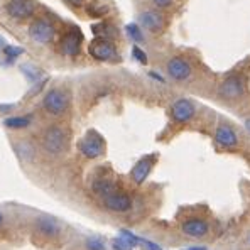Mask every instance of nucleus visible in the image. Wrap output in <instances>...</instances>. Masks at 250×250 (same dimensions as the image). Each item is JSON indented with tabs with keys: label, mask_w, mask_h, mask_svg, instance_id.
<instances>
[{
	"label": "nucleus",
	"mask_w": 250,
	"mask_h": 250,
	"mask_svg": "<svg viewBox=\"0 0 250 250\" xmlns=\"http://www.w3.org/2000/svg\"><path fill=\"white\" fill-rule=\"evenodd\" d=\"M172 2H174V0H152L154 5L159 7V9H166V7L172 5Z\"/></svg>",
	"instance_id": "obj_26"
},
{
	"label": "nucleus",
	"mask_w": 250,
	"mask_h": 250,
	"mask_svg": "<svg viewBox=\"0 0 250 250\" xmlns=\"http://www.w3.org/2000/svg\"><path fill=\"white\" fill-rule=\"evenodd\" d=\"M181 231L189 238H203L209 231V223L203 218H188L181 223Z\"/></svg>",
	"instance_id": "obj_13"
},
{
	"label": "nucleus",
	"mask_w": 250,
	"mask_h": 250,
	"mask_svg": "<svg viewBox=\"0 0 250 250\" xmlns=\"http://www.w3.org/2000/svg\"><path fill=\"white\" fill-rule=\"evenodd\" d=\"M69 106V97L66 91L62 90H49L44 95L42 100V108L46 113L53 117H60L68 110Z\"/></svg>",
	"instance_id": "obj_2"
},
{
	"label": "nucleus",
	"mask_w": 250,
	"mask_h": 250,
	"mask_svg": "<svg viewBox=\"0 0 250 250\" xmlns=\"http://www.w3.org/2000/svg\"><path fill=\"white\" fill-rule=\"evenodd\" d=\"M245 125H247V128H249V130H250V119L247 120V122H245Z\"/></svg>",
	"instance_id": "obj_31"
},
{
	"label": "nucleus",
	"mask_w": 250,
	"mask_h": 250,
	"mask_svg": "<svg viewBox=\"0 0 250 250\" xmlns=\"http://www.w3.org/2000/svg\"><path fill=\"white\" fill-rule=\"evenodd\" d=\"M22 71L29 76V80H31V82H38V78L41 76L39 68H36V66H32V64H24V66H22Z\"/></svg>",
	"instance_id": "obj_23"
},
{
	"label": "nucleus",
	"mask_w": 250,
	"mask_h": 250,
	"mask_svg": "<svg viewBox=\"0 0 250 250\" xmlns=\"http://www.w3.org/2000/svg\"><path fill=\"white\" fill-rule=\"evenodd\" d=\"M166 71L172 80H176V82H186V80H189L191 75H193V66H191V62L185 60V58L174 56L167 61Z\"/></svg>",
	"instance_id": "obj_7"
},
{
	"label": "nucleus",
	"mask_w": 250,
	"mask_h": 250,
	"mask_svg": "<svg viewBox=\"0 0 250 250\" xmlns=\"http://www.w3.org/2000/svg\"><path fill=\"white\" fill-rule=\"evenodd\" d=\"M245 91H247L245 80L238 75H231L229 78H225L218 88V95L223 100H229V102L240 100L245 95Z\"/></svg>",
	"instance_id": "obj_4"
},
{
	"label": "nucleus",
	"mask_w": 250,
	"mask_h": 250,
	"mask_svg": "<svg viewBox=\"0 0 250 250\" xmlns=\"http://www.w3.org/2000/svg\"><path fill=\"white\" fill-rule=\"evenodd\" d=\"M34 229L36 235L47 238V240H53V238H58L61 235V225L51 216H39L34 222Z\"/></svg>",
	"instance_id": "obj_11"
},
{
	"label": "nucleus",
	"mask_w": 250,
	"mask_h": 250,
	"mask_svg": "<svg viewBox=\"0 0 250 250\" xmlns=\"http://www.w3.org/2000/svg\"><path fill=\"white\" fill-rule=\"evenodd\" d=\"M141 24H142V27H146L149 32L157 34V32H161L164 29L166 21H164L163 14L157 12V10H144V12L141 14Z\"/></svg>",
	"instance_id": "obj_15"
},
{
	"label": "nucleus",
	"mask_w": 250,
	"mask_h": 250,
	"mask_svg": "<svg viewBox=\"0 0 250 250\" xmlns=\"http://www.w3.org/2000/svg\"><path fill=\"white\" fill-rule=\"evenodd\" d=\"M247 242H249V245H250V235H249V238H247Z\"/></svg>",
	"instance_id": "obj_32"
},
{
	"label": "nucleus",
	"mask_w": 250,
	"mask_h": 250,
	"mask_svg": "<svg viewBox=\"0 0 250 250\" xmlns=\"http://www.w3.org/2000/svg\"><path fill=\"white\" fill-rule=\"evenodd\" d=\"M90 54L98 61H115L119 58L117 47L108 39H97L90 44Z\"/></svg>",
	"instance_id": "obj_8"
},
{
	"label": "nucleus",
	"mask_w": 250,
	"mask_h": 250,
	"mask_svg": "<svg viewBox=\"0 0 250 250\" xmlns=\"http://www.w3.org/2000/svg\"><path fill=\"white\" fill-rule=\"evenodd\" d=\"M14 150H16L17 157H19L22 163H34L36 154H38L34 144H32L31 141H25V139L17 141L16 144H14Z\"/></svg>",
	"instance_id": "obj_17"
},
{
	"label": "nucleus",
	"mask_w": 250,
	"mask_h": 250,
	"mask_svg": "<svg viewBox=\"0 0 250 250\" xmlns=\"http://www.w3.org/2000/svg\"><path fill=\"white\" fill-rule=\"evenodd\" d=\"M132 53H134V58H135V60H137L139 62H142V64H147V56H146V53L141 49V47H139V46H134Z\"/></svg>",
	"instance_id": "obj_25"
},
{
	"label": "nucleus",
	"mask_w": 250,
	"mask_h": 250,
	"mask_svg": "<svg viewBox=\"0 0 250 250\" xmlns=\"http://www.w3.org/2000/svg\"><path fill=\"white\" fill-rule=\"evenodd\" d=\"M78 149L88 159H97L105 154V141L95 130H88L86 135L78 142Z\"/></svg>",
	"instance_id": "obj_3"
},
{
	"label": "nucleus",
	"mask_w": 250,
	"mask_h": 250,
	"mask_svg": "<svg viewBox=\"0 0 250 250\" xmlns=\"http://www.w3.org/2000/svg\"><path fill=\"white\" fill-rule=\"evenodd\" d=\"M5 46V39L2 38V36H0V47H3Z\"/></svg>",
	"instance_id": "obj_29"
},
{
	"label": "nucleus",
	"mask_w": 250,
	"mask_h": 250,
	"mask_svg": "<svg viewBox=\"0 0 250 250\" xmlns=\"http://www.w3.org/2000/svg\"><path fill=\"white\" fill-rule=\"evenodd\" d=\"M83 250H108V247L100 237H88L83 242Z\"/></svg>",
	"instance_id": "obj_21"
},
{
	"label": "nucleus",
	"mask_w": 250,
	"mask_h": 250,
	"mask_svg": "<svg viewBox=\"0 0 250 250\" xmlns=\"http://www.w3.org/2000/svg\"><path fill=\"white\" fill-rule=\"evenodd\" d=\"M5 10L12 19L24 21L34 16L36 5L32 0H9L5 5Z\"/></svg>",
	"instance_id": "obj_9"
},
{
	"label": "nucleus",
	"mask_w": 250,
	"mask_h": 250,
	"mask_svg": "<svg viewBox=\"0 0 250 250\" xmlns=\"http://www.w3.org/2000/svg\"><path fill=\"white\" fill-rule=\"evenodd\" d=\"M102 203L104 207L108 209V211H113V213H127L132 209V198L128 196L127 193L120 191L119 188L113 189L112 193L105 194L102 198Z\"/></svg>",
	"instance_id": "obj_5"
},
{
	"label": "nucleus",
	"mask_w": 250,
	"mask_h": 250,
	"mask_svg": "<svg viewBox=\"0 0 250 250\" xmlns=\"http://www.w3.org/2000/svg\"><path fill=\"white\" fill-rule=\"evenodd\" d=\"M3 53L7 54V58H17L22 54V47L17 46H3Z\"/></svg>",
	"instance_id": "obj_24"
},
{
	"label": "nucleus",
	"mask_w": 250,
	"mask_h": 250,
	"mask_svg": "<svg viewBox=\"0 0 250 250\" xmlns=\"http://www.w3.org/2000/svg\"><path fill=\"white\" fill-rule=\"evenodd\" d=\"M2 223H3V213L0 211V227H2Z\"/></svg>",
	"instance_id": "obj_30"
},
{
	"label": "nucleus",
	"mask_w": 250,
	"mask_h": 250,
	"mask_svg": "<svg viewBox=\"0 0 250 250\" xmlns=\"http://www.w3.org/2000/svg\"><path fill=\"white\" fill-rule=\"evenodd\" d=\"M91 189H93V193L97 194V196L104 198L105 194H108V193H112L113 189H117V186H115V183H113L112 179H108V178H98V179H95V183H93V186H91Z\"/></svg>",
	"instance_id": "obj_18"
},
{
	"label": "nucleus",
	"mask_w": 250,
	"mask_h": 250,
	"mask_svg": "<svg viewBox=\"0 0 250 250\" xmlns=\"http://www.w3.org/2000/svg\"><path fill=\"white\" fill-rule=\"evenodd\" d=\"M66 2L71 3V5H75V7H80L84 2V0H66Z\"/></svg>",
	"instance_id": "obj_27"
},
{
	"label": "nucleus",
	"mask_w": 250,
	"mask_h": 250,
	"mask_svg": "<svg viewBox=\"0 0 250 250\" xmlns=\"http://www.w3.org/2000/svg\"><path fill=\"white\" fill-rule=\"evenodd\" d=\"M154 163H156V156H146L139 161L137 164L134 166V169L130 171V179L135 183V185H142V183L147 179V176L150 174L154 167Z\"/></svg>",
	"instance_id": "obj_14"
},
{
	"label": "nucleus",
	"mask_w": 250,
	"mask_h": 250,
	"mask_svg": "<svg viewBox=\"0 0 250 250\" xmlns=\"http://www.w3.org/2000/svg\"><path fill=\"white\" fill-rule=\"evenodd\" d=\"M14 105H0V112H7V110H12Z\"/></svg>",
	"instance_id": "obj_28"
},
{
	"label": "nucleus",
	"mask_w": 250,
	"mask_h": 250,
	"mask_svg": "<svg viewBox=\"0 0 250 250\" xmlns=\"http://www.w3.org/2000/svg\"><path fill=\"white\" fill-rule=\"evenodd\" d=\"M32 122V117H9V119L5 120V127L9 128H25L29 127Z\"/></svg>",
	"instance_id": "obj_20"
},
{
	"label": "nucleus",
	"mask_w": 250,
	"mask_h": 250,
	"mask_svg": "<svg viewBox=\"0 0 250 250\" xmlns=\"http://www.w3.org/2000/svg\"><path fill=\"white\" fill-rule=\"evenodd\" d=\"M54 36V25L51 21L39 17V19L32 21L29 25V38L38 44H47Z\"/></svg>",
	"instance_id": "obj_6"
},
{
	"label": "nucleus",
	"mask_w": 250,
	"mask_h": 250,
	"mask_svg": "<svg viewBox=\"0 0 250 250\" xmlns=\"http://www.w3.org/2000/svg\"><path fill=\"white\" fill-rule=\"evenodd\" d=\"M194 113H196V108H194V105L191 104L189 100H186V98L176 100L171 106V115H172V119H174V122H178V124H188L194 117Z\"/></svg>",
	"instance_id": "obj_12"
},
{
	"label": "nucleus",
	"mask_w": 250,
	"mask_h": 250,
	"mask_svg": "<svg viewBox=\"0 0 250 250\" xmlns=\"http://www.w3.org/2000/svg\"><path fill=\"white\" fill-rule=\"evenodd\" d=\"M125 31H127L128 38L132 39L134 42H144V34H142L141 27L135 24H128L127 27H125Z\"/></svg>",
	"instance_id": "obj_22"
},
{
	"label": "nucleus",
	"mask_w": 250,
	"mask_h": 250,
	"mask_svg": "<svg viewBox=\"0 0 250 250\" xmlns=\"http://www.w3.org/2000/svg\"><path fill=\"white\" fill-rule=\"evenodd\" d=\"M83 34L76 27H71L64 36L61 38V53L66 56H78L82 49Z\"/></svg>",
	"instance_id": "obj_10"
},
{
	"label": "nucleus",
	"mask_w": 250,
	"mask_h": 250,
	"mask_svg": "<svg viewBox=\"0 0 250 250\" xmlns=\"http://www.w3.org/2000/svg\"><path fill=\"white\" fill-rule=\"evenodd\" d=\"M215 141L223 149H233V147L238 146V135L229 125H220L215 132Z\"/></svg>",
	"instance_id": "obj_16"
},
{
	"label": "nucleus",
	"mask_w": 250,
	"mask_h": 250,
	"mask_svg": "<svg viewBox=\"0 0 250 250\" xmlns=\"http://www.w3.org/2000/svg\"><path fill=\"white\" fill-rule=\"evenodd\" d=\"M68 141H69L68 132L61 125H49L42 132L41 146L44 152L51 154V156H61L68 149Z\"/></svg>",
	"instance_id": "obj_1"
},
{
	"label": "nucleus",
	"mask_w": 250,
	"mask_h": 250,
	"mask_svg": "<svg viewBox=\"0 0 250 250\" xmlns=\"http://www.w3.org/2000/svg\"><path fill=\"white\" fill-rule=\"evenodd\" d=\"M91 31H93V34L97 36L98 39H112L113 36H115V29L112 27V25L108 24H98V25H93L91 27Z\"/></svg>",
	"instance_id": "obj_19"
}]
</instances>
